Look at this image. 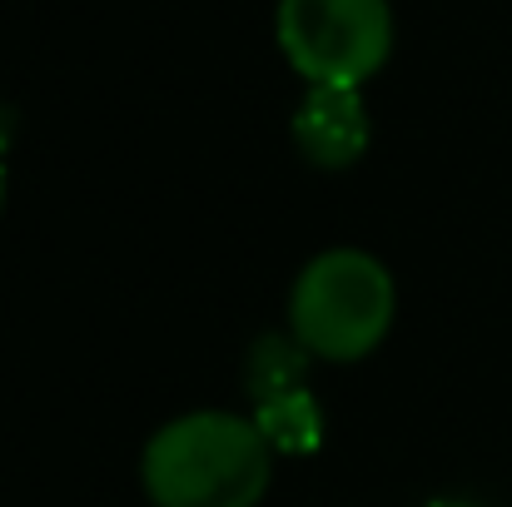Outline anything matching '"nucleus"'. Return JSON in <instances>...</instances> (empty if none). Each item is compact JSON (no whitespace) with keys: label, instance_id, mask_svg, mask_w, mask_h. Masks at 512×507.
<instances>
[{"label":"nucleus","instance_id":"obj_3","mask_svg":"<svg viewBox=\"0 0 512 507\" xmlns=\"http://www.w3.org/2000/svg\"><path fill=\"white\" fill-rule=\"evenodd\" d=\"M279 50L309 85H363L393 50L388 0H279Z\"/></svg>","mask_w":512,"mask_h":507},{"label":"nucleus","instance_id":"obj_5","mask_svg":"<svg viewBox=\"0 0 512 507\" xmlns=\"http://www.w3.org/2000/svg\"><path fill=\"white\" fill-rule=\"evenodd\" d=\"M254 428L264 433V443L274 453H314L324 443V408L319 398L304 388H289V393H269V398H254Z\"/></svg>","mask_w":512,"mask_h":507},{"label":"nucleus","instance_id":"obj_2","mask_svg":"<svg viewBox=\"0 0 512 507\" xmlns=\"http://www.w3.org/2000/svg\"><path fill=\"white\" fill-rule=\"evenodd\" d=\"M398 289L368 249H329L289 289V334L309 358L358 363L393 329Z\"/></svg>","mask_w":512,"mask_h":507},{"label":"nucleus","instance_id":"obj_7","mask_svg":"<svg viewBox=\"0 0 512 507\" xmlns=\"http://www.w3.org/2000/svg\"><path fill=\"white\" fill-rule=\"evenodd\" d=\"M0 209H5V160H0Z\"/></svg>","mask_w":512,"mask_h":507},{"label":"nucleus","instance_id":"obj_1","mask_svg":"<svg viewBox=\"0 0 512 507\" xmlns=\"http://www.w3.org/2000/svg\"><path fill=\"white\" fill-rule=\"evenodd\" d=\"M140 478L155 507H259L274 478V448L254 418L204 408L145 443Z\"/></svg>","mask_w":512,"mask_h":507},{"label":"nucleus","instance_id":"obj_8","mask_svg":"<svg viewBox=\"0 0 512 507\" xmlns=\"http://www.w3.org/2000/svg\"><path fill=\"white\" fill-rule=\"evenodd\" d=\"M433 507H473V503H433Z\"/></svg>","mask_w":512,"mask_h":507},{"label":"nucleus","instance_id":"obj_4","mask_svg":"<svg viewBox=\"0 0 512 507\" xmlns=\"http://www.w3.org/2000/svg\"><path fill=\"white\" fill-rule=\"evenodd\" d=\"M368 105L358 85H309L294 110V145L319 169H348L368 150Z\"/></svg>","mask_w":512,"mask_h":507},{"label":"nucleus","instance_id":"obj_6","mask_svg":"<svg viewBox=\"0 0 512 507\" xmlns=\"http://www.w3.org/2000/svg\"><path fill=\"white\" fill-rule=\"evenodd\" d=\"M304 363H309V353L299 348L294 334L259 338L254 353H249V393H254V398H269V393L304 388Z\"/></svg>","mask_w":512,"mask_h":507}]
</instances>
